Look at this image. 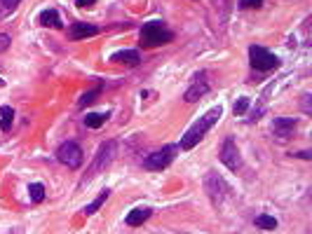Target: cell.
Returning a JSON list of instances; mask_svg holds the SVG:
<instances>
[{
	"mask_svg": "<svg viewBox=\"0 0 312 234\" xmlns=\"http://www.w3.org/2000/svg\"><path fill=\"white\" fill-rule=\"evenodd\" d=\"M21 0H2V5H5V10H14L17 5H19Z\"/></svg>",
	"mask_w": 312,
	"mask_h": 234,
	"instance_id": "24",
	"label": "cell"
},
{
	"mask_svg": "<svg viewBox=\"0 0 312 234\" xmlns=\"http://www.w3.org/2000/svg\"><path fill=\"white\" fill-rule=\"evenodd\" d=\"M94 2L96 0H75V5H78V7H92Z\"/></svg>",
	"mask_w": 312,
	"mask_h": 234,
	"instance_id": "25",
	"label": "cell"
},
{
	"mask_svg": "<svg viewBox=\"0 0 312 234\" xmlns=\"http://www.w3.org/2000/svg\"><path fill=\"white\" fill-rule=\"evenodd\" d=\"M28 195H31V201H35V204H38V201L45 199V187H42L40 183H33V185L28 187Z\"/></svg>",
	"mask_w": 312,
	"mask_h": 234,
	"instance_id": "18",
	"label": "cell"
},
{
	"mask_svg": "<svg viewBox=\"0 0 312 234\" xmlns=\"http://www.w3.org/2000/svg\"><path fill=\"white\" fill-rule=\"evenodd\" d=\"M106 199H108V190H104V192H101V195L96 197V199L92 201V204H87V206L82 208V213H85V216H92V213H96L99 208L104 206V201H106Z\"/></svg>",
	"mask_w": 312,
	"mask_h": 234,
	"instance_id": "16",
	"label": "cell"
},
{
	"mask_svg": "<svg viewBox=\"0 0 312 234\" xmlns=\"http://www.w3.org/2000/svg\"><path fill=\"white\" fill-rule=\"evenodd\" d=\"M0 115H2V119H0V129L10 131L12 129V122H14V110L10 108V105H2V108H0Z\"/></svg>",
	"mask_w": 312,
	"mask_h": 234,
	"instance_id": "15",
	"label": "cell"
},
{
	"mask_svg": "<svg viewBox=\"0 0 312 234\" xmlns=\"http://www.w3.org/2000/svg\"><path fill=\"white\" fill-rule=\"evenodd\" d=\"M10 42H12V38H10V35H5V33H0V52H5V50L10 47Z\"/></svg>",
	"mask_w": 312,
	"mask_h": 234,
	"instance_id": "22",
	"label": "cell"
},
{
	"mask_svg": "<svg viewBox=\"0 0 312 234\" xmlns=\"http://www.w3.org/2000/svg\"><path fill=\"white\" fill-rule=\"evenodd\" d=\"M150 216H153L150 208H134V211L127 213V225L129 227H139V225H143V222L148 220Z\"/></svg>",
	"mask_w": 312,
	"mask_h": 234,
	"instance_id": "12",
	"label": "cell"
},
{
	"mask_svg": "<svg viewBox=\"0 0 312 234\" xmlns=\"http://www.w3.org/2000/svg\"><path fill=\"white\" fill-rule=\"evenodd\" d=\"M174 152H176V145H167V148H162V150H155V152H150V155L143 159V167L150 169V171H162L164 167L172 164Z\"/></svg>",
	"mask_w": 312,
	"mask_h": 234,
	"instance_id": "6",
	"label": "cell"
},
{
	"mask_svg": "<svg viewBox=\"0 0 312 234\" xmlns=\"http://www.w3.org/2000/svg\"><path fill=\"white\" fill-rule=\"evenodd\" d=\"M106 117H108V115H101V113H89V115L85 117V127H89V129H99V127L106 122Z\"/></svg>",
	"mask_w": 312,
	"mask_h": 234,
	"instance_id": "17",
	"label": "cell"
},
{
	"mask_svg": "<svg viewBox=\"0 0 312 234\" xmlns=\"http://www.w3.org/2000/svg\"><path fill=\"white\" fill-rule=\"evenodd\" d=\"M298 157H300V159H310V152H305V150H303V152H298Z\"/></svg>",
	"mask_w": 312,
	"mask_h": 234,
	"instance_id": "27",
	"label": "cell"
},
{
	"mask_svg": "<svg viewBox=\"0 0 312 234\" xmlns=\"http://www.w3.org/2000/svg\"><path fill=\"white\" fill-rule=\"evenodd\" d=\"M40 24L42 26H52V28H61V19L56 10H45L40 12Z\"/></svg>",
	"mask_w": 312,
	"mask_h": 234,
	"instance_id": "14",
	"label": "cell"
},
{
	"mask_svg": "<svg viewBox=\"0 0 312 234\" xmlns=\"http://www.w3.org/2000/svg\"><path fill=\"white\" fill-rule=\"evenodd\" d=\"M246 108H249V99H246V96H242V99L235 103V115H244Z\"/></svg>",
	"mask_w": 312,
	"mask_h": 234,
	"instance_id": "21",
	"label": "cell"
},
{
	"mask_svg": "<svg viewBox=\"0 0 312 234\" xmlns=\"http://www.w3.org/2000/svg\"><path fill=\"white\" fill-rule=\"evenodd\" d=\"M0 87H2V80H0Z\"/></svg>",
	"mask_w": 312,
	"mask_h": 234,
	"instance_id": "28",
	"label": "cell"
},
{
	"mask_svg": "<svg viewBox=\"0 0 312 234\" xmlns=\"http://www.w3.org/2000/svg\"><path fill=\"white\" fill-rule=\"evenodd\" d=\"M113 157H115V141H106V143L99 145L94 162H92V167L87 169V176L80 181V185H85V183H89L92 178H96V176H99V173H101V171L113 162Z\"/></svg>",
	"mask_w": 312,
	"mask_h": 234,
	"instance_id": "3",
	"label": "cell"
},
{
	"mask_svg": "<svg viewBox=\"0 0 312 234\" xmlns=\"http://www.w3.org/2000/svg\"><path fill=\"white\" fill-rule=\"evenodd\" d=\"M221 113H223V110H221V105H218V108H211L204 117H200V119L186 131V136L181 138V150H192L195 145L200 143V141L204 138V134L216 124V119L221 117Z\"/></svg>",
	"mask_w": 312,
	"mask_h": 234,
	"instance_id": "1",
	"label": "cell"
},
{
	"mask_svg": "<svg viewBox=\"0 0 312 234\" xmlns=\"http://www.w3.org/2000/svg\"><path fill=\"white\" fill-rule=\"evenodd\" d=\"M141 47H160V45H167V42H172L174 40V33L172 31H167V28L160 24V21H150L146 26L141 28Z\"/></svg>",
	"mask_w": 312,
	"mask_h": 234,
	"instance_id": "2",
	"label": "cell"
},
{
	"mask_svg": "<svg viewBox=\"0 0 312 234\" xmlns=\"http://www.w3.org/2000/svg\"><path fill=\"white\" fill-rule=\"evenodd\" d=\"M110 61H115V64H124V66H139L141 56H139V52H134V50H124V52L113 54V56H110Z\"/></svg>",
	"mask_w": 312,
	"mask_h": 234,
	"instance_id": "13",
	"label": "cell"
},
{
	"mask_svg": "<svg viewBox=\"0 0 312 234\" xmlns=\"http://www.w3.org/2000/svg\"><path fill=\"white\" fill-rule=\"evenodd\" d=\"M260 5H263V0H242V7H246V10H254Z\"/></svg>",
	"mask_w": 312,
	"mask_h": 234,
	"instance_id": "23",
	"label": "cell"
},
{
	"mask_svg": "<svg viewBox=\"0 0 312 234\" xmlns=\"http://www.w3.org/2000/svg\"><path fill=\"white\" fill-rule=\"evenodd\" d=\"M96 96H99V89L87 91V94H82V99H80V108H85V105H89V103H94V101H96Z\"/></svg>",
	"mask_w": 312,
	"mask_h": 234,
	"instance_id": "20",
	"label": "cell"
},
{
	"mask_svg": "<svg viewBox=\"0 0 312 234\" xmlns=\"http://www.w3.org/2000/svg\"><path fill=\"white\" fill-rule=\"evenodd\" d=\"M303 110H305V113H310V94H305V96H303Z\"/></svg>",
	"mask_w": 312,
	"mask_h": 234,
	"instance_id": "26",
	"label": "cell"
},
{
	"mask_svg": "<svg viewBox=\"0 0 312 234\" xmlns=\"http://www.w3.org/2000/svg\"><path fill=\"white\" fill-rule=\"evenodd\" d=\"M207 91H209V82L204 80V73H202V80L197 78V82H195V84H192V87H190V89L183 94V99H186L188 103H195L197 99H202Z\"/></svg>",
	"mask_w": 312,
	"mask_h": 234,
	"instance_id": "10",
	"label": "cell"
},
{
	"mask_svg": "<svg viewBox=\"0 0 312 234\" xmlns=\"http://www.w3.org/2000/svg\"><path fill=\"white\" fill-rule=\"evenodd\" d=\"M221 162H223L230 171L240 169L242 159H240V150H237V145H235L232 138H225V143H223V148H221Z\"/></svg>",
	"mask_w": 312,
	"mask_h": 234,
	"instance_id": "7",
	"label": "cell"
},
{
	"mask_svg": "<svg viewBox=\"0 0 312 234\" xmlns=\"http://www.w3.org/2000/svg\"><path fill=\"white\" fill-rule=\"evenodd\" d=\"M294 129H296V119L294 117H277L272 122V134L277 138H289L294 134Z\"/></svg>",
	"mask_w": 312,
	"mask_h": 234,
	"instance_id": "9",
	"label": "cell"
},
{
	"mask_svg": "<svg viewBox=\"0 0 312 234\" xmlns=\"http://www.w3.org/2000/svg\"><path fill=\"white\" fill-rule=\"evenodd\" d=\"M204 185H207V192H209V197L214 199V204H221L223 195L228 192V187H225L223 178H218L216 173H209V176H207V181H204Z\"/></svg>",
	"mask_w": 312,
	"mask_h": 234,
	"instance_id": "8",
	"label": "cell"
},
{
	"mask_svg": "<svg viewBox=\"0 0 312 234\" xmlns=\"http://www.w3.org/2000/svg\"><path fill=\"white\" fill-rule=\"evenodd\" d=\"M56 159L68 167V169H80L82 164V148L78 143H73V141H66V143L59 145V150H56Z\"/></svg>",
	"mask_w": 312,
	"mask_h": 234,
	"instance_id": "4",
	"label": "cell"
},
{
	"mask_svg": "<svg viewBox=\"0 0 312 234\" xmlns=\"http://www.w3.org/2000/svg\"><path fill=\"white\" fill-rule=\"evenodd\" d=\"M99 33V28L94 26V24H73L70 26V38L73 40H82V38H92V35H96Z\"/></svg>",
	"mask_w": 312,
	"mask_h": 234,
	"instance_id": "11",
	"label": "cell"
},
{
	"mask_svg": "<svg viewBox=\"0 0 312 234\" xmlns=\"http://www.w3.org/2000/svg\"><path fill=\"white\" fill-rule=\"evenodd\" d=\"M256 225L260 227V230H275V227H277V220L263 213V216H258V218H256Z\"/></svg>",
	"mask_w": 312,
	"mask_h": 234,
	"instance_id": "19",
	"label": "cell"
},
{
	"mask_svg": "<svg viewBox=\"0 0 312 234\" xmlns=\"http://www.w3.org/2000/svg\"><path fill=\"white\" fill-rule=\"evenodd\" d=\"M249 59H251V66L256 70H272V68L279 66V59L275 54H270L265 47H258V45L249 47Z\"/></svg>",
	"mask_w": 312,
	"mask_h": 234,
	"instance_id": "5",
	"label": "cell"
}]
</instances>
